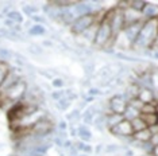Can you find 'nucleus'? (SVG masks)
Wrapping results in <instances>:
<instances>
[{
	"instance_id": "6ab92c4d",
	"label": "nucleus",
	"mask_w": 158,
	"mask_h": 156,
	"mask_svg": "<svg viewBox=\"0 0 158 156\" xmlns=\"http://www.w3.org/2000/svg\"><path fill=\"white\" fill-rule=\"evenodd\" d=\"M45 33H46V30L42 24H34V26L28 30V34L33 35V37H39V35H44Z\"/></svg>"
},
{
	"instance_id": "aec40b11",
	"label": "nucleus",
	"mask_w": 158,
	"mask_h": 156,
	"mask_svg": "<svg viewBox=\"0 0 158 156\" xmlns=\"http://www.w3.org/2000/svg\"><path fill=\"white\" fill-rule=\"evenodd\" d=\"M56 106H57V109H58V111L64 112V111H66V109L70 106V100L65 96V97H62L61 100H58L56 102Z\"/></svg>"
},
{
	"instance_id": "1a4fd4ad",
	"label": "nucleus",
	"mask_w": 158,
	"mask_h": 156,
	"mask_svg": "<svg viewBox=\"0 0 158 156\" xmlns=\"http://www.w3.org/2000/svg\"><path fill=\"white\" fill-rule=\"evenodd\" d=\"M131 137H132V140L139 141V143H149V141L152 140L153 135H152V132L149 131V128H145V129L139 131V132L132 133Z\"/></svg>"
},
{
	"instance_id": "bb28decb",
	"label": "nucleus",
	"mask_w": 158,
	"mask_h": 156,
	"mask_svg": "<svg viewBox=\"0 0 158 156\" xmlns=\"http://www.w3.org/2000/svg\"><path fill=\"white\" fill-rule=\"evenodd\" d=\"M53 86L54 88H62L64 86V80H61V78H53Z\"/></svg>"
},
{
	"instance_id": "dca6fc26",
	"label": "nucleus",
	"mask_w": 158,
	"mask_h": 156,
	"mask_svg": "<svg viewBox=\"0 0 158 156\" xmlns=\"http://www.w3.org/2000/svg\"><path fill=\"white\" fill-rule=\"evenodd\" d=\"M77 135L80 136L81 141H89L92 139L91 131H89L85 125H80V127H78V128H77Z\"/></svg>"
},
{
	"instance_id": "e433bc0d",
	"label": "nucleus",
	"mask_w": 158,
	"mask_h": 156,
	"mask_svg": "<svg viewBox=\"0 0 158 156\" xmlns=\"http://www.w3.org/2000/svg\"><path fill=\"white\" fill-rule=\"evenodd\" d=\"M82 152H92V147H91V145H88V144H85Z\"/></svg>"
},
{
	"instance_id": "a211bd4d",
	"label": "nucleus",
	"mask_w": 158,
	"mask_h": 156,
	"mask_svg": "<svg viewBox=\"0 0 158 156\" xmlns=\"http://www.w3.org/2000/svg\"><path fill=\"white\" fill-rule=\"evenodd\" d=\"M147 3L146 2H142V0H131V2H128V7H130L131 10H134V11L142 14L143 8L146 7Z\"/></svg>"
},
{
	"instance_id": "4468645a",
	"label": "nucleus",
	"mask_w": 158,
	"mask_h": 156,
	"mask_svg": "<svg viewBox=\"0 0 158 156\" xmlns=\"http://www.w3.org/2000/svg\"><path fill=\"white\" fill-rule=\"evenodd\" d=\"M143 120V123L146 124V127H153L158 124V113H150V115H141L139 116Z\"/></svg>"
},
{
	"instance_id": "5701e85b",
	"label": "nucleus",
	"mask_w": 158,
	"mask_h": 156,
	"mask_svg": "<svg viewBox=\"0 0 158 156\" xmlns=\"http://www.w3.org/2000/svg\"><path fill=\"white\" fill-rule=\"evenodd\" d=\"M23 12L26 14L27 16H30V18H31V16H34L35 14L38 12V8H37V7H35V6L27 4V6H24V7H23Z\"/></svg>"
},
{
	"instance_id": "4be33fe9",
	"label": "nucleus",
	"mask_w": 158,
	"mask_h": 156,
	"mask_svg": "<svg viewBox=\"0 0 158 156\" xmlns=\"http://www.w3.org/2000/svg\"><path fill=\"white\" fill-rule=\"evenodd\" d=\"M8 72H10L8 65H7L6 62H2V61H0V85H2L3 80L6 78V76H7V73H8Z\"/></svg>"
},
{
	"instance_id": "4c0bfd02",
	"label": "nucleus",
	"mask_w": 158,
	"mask_h": 156,
	"mask_svg": "<svg viewBox=\"0 0 158 156\" xmlns=\"http://www.w3.org/2000/svg\"><path fill=\"white\" fill-rule=\"evenodd\" d=\"M102 145H98V147H96V152H100V151H102Z\"/></svg>"
},
{
	"instance_id": "20e7f679",
	"label": "nucleus",
	"mask_w": 158,
	"mask_h": 156,
	"mask_svg": "<svg viewBox=\"0 0 158 156\" xmlns=\"http://www.w3.org/2000/svg\"><path fill=\"white\" fill-rule=\"evenodd\" d=\"M95 22H98V16H96V14H89V15H84V16L77 18V19L70 24L72 33L76 34V35H81Z\"/></svg>"
},
{
	"instance_id": "393cba45",
	"label": "nucleus",
	"mask_w": 158,
	"mask_h": 156,
	"mask_svg": "<svg viewBox=\"0 0 158 156\" xmlns=\"http://www.w3.org/2000/svg\"><path fill=\"white\" fill-rule=\"evenodd\" d=\"M120 151V145H116V144H108L106 147V154H111L112 155L114 152H118Z\"/></svg>"
},
{
	"instance_id": "f257e3e1",
	"label": "nucleus",
	"mask_w": 158,
	"mask_h": 156,
	"mask_svg": "<svg viewBox=\"0 0 158 156\" xmlns=\"http://www.w3.org/2000/svg\"><path fill=\"white\" fill-rule=\"evenodd\" d=\"M158 35V20L157 19H150L143 22L141 31L138 34L135 43L132 47L135 49H150L152 50V46L154 43Z\"/></svg>"
},
{
	"instance_id": "473e14b6",
	"label": "nucleus",
	"mask_w": 158,
	"mask_h": 156,
	"mask_svg": "<svg viewBox=\"0 0 158 156\" xmlns=\"http://www.w3.org/2000/svg\"><path fill=\"white\" fill-rule=\"evenodd\" d=\"M100 93H102V92H100L99 89H95V88L89 90V94H91V97H93V96H96V94H100Z\"/></svg>"
},
{
	"instance_id": "f3484780",
	"label": "nucleus",
	"mask_w": 158,
	"mask_h": 156,
	"mask_svg": "<svg viewBox=\"0 0 158 156\" xmlns=\"http://www.w3.org/2000/svg\"><path fill=\"white\" fill-rule=\"evenodd\" d=\"M130 124H131V128H132V132H134V133L135 132H139V131H142V129H145V128H147L146 124L143 123V120L141 119V117H136V119L131 120Z\"/></svg>"
},
{
	"instance_id": "c756f323",
	"label": "nucleus",
	"mask_w": 158,
	"mask_h": 156,
	"mask_svg": "<svg viewBox=\"0 0 158 156\" xmlns=\"http://www.w3.org/2000/svg\"><path fill=\"white\" fill-rule=\"evenodd\" d=\"M31 19H33L34 22H38V24H39V23H44V22H45V19H44V18H41V16H37V15L31 16Z\"/></svg>"
},
{
	"instance_id": "7c9ffc66",
	"label": "nucleus",
	"mask_w": 158,
	"mask_h": 156,
	"mask_svg": "<svg viewBox=\"0 0 158 156\" xmlns=\"http://www.w3.org/2000/svg\"><path fill=\"white\" fill-rule=\"evenodd\" d=\"M64 141H65V140H62V139H61V137H58V136H57L56 139H54V143L58 145V147H62V145H64Z\"/></svg>"
},
{
	"instance_id": "39448f33",
	"label": "nucleus",
	"mask_w": 158,
	"mask_h": 156,
	"mask_svg": "<svg viewBox=\"0 0 158 156\" xmlns=\"http://www.w3.org/2000/svg\"><path fill=\"white\" fill-rule=\"evenodd\" d=\"M128 102L127 100L124 98V96H120V94H115L110 98L108 101V111L111 113H115V115H120L123 116V113L127 108Z\"/></svg>"
},
{
	"instance_id": "2f4dec72",
	"label": "nucleus",
	"mask_w": 158,
	"mask_h": 156,
	"mask_svg": "<svg viewBox=\"0 0 158 156\" xmlns=\"http://www.w3.org/2000/svg\"><path fill=\"white\" fill-rule=\"evenodd\" d=\"M58 128H60L61 131H66V128H68L66 123H65V121H60V124H58Z\"/></svg>"
},
{
	"instance_id": "412c9836",
	"label": "nucleus",
	"mask_w": 158,
	"mask_h": 156,
	"mask_svg": "<svg viewBox=\"0 0 158 156\" xmlns=\"http://www.w3.org/2000/svg\"><path fill=\"white\" fill-rule=\"evenodd\" d=\"M7 19L12 20V22L16 23V24H20L22 23V20H23V16L20 15L19 11H10L8 14H7Z\"/></svg>"
},
{
	"instance_id": "6e6552de",
	"label": "nucleus",
	"mask_w": 158,
	"mask_h": 156,
	"mask_svg": "<svg viewBox=\"0 0 158 156\" xmlns=\"http://www.w3.org/2000/svg\"><path fill=\"white\" fill-rule=\"evenodd\" d=\"M136 98H138L142 104H153V102L156 101V94H154V90H152V89L141 88Z\"/></svg>"
},
{
	"instance_id": "2eb2a0df",
	"label": "nucleus",
	"mask_w": 158,
	"mask_h": 156,
	"mask_svg": "<svg viewBox=\"0 0 158 156\" xmlns=\"http://www.w3.org/2000/svg\"><path fill=\"white\" fill-rule=\"evenodd\" d=\"M139 116H141L139 111H136L135 108H132V106H130V105H127V108H126V111L123 113V119L127 120V121H131V120H134Z\"/></svg>"
},
{
	"instance_id": "a878e982",
	"label": "nucleus",
	"mask_w": 158,
	"mask_h": 156,
	"mask_svg": "<svg viewBox=\"0 0 158 156\" xmlns=\"http://www.w3.org/2000/svg\"><path fill=\"white\" fill-rule=\"evenodd\" d=\"M52 97H53V100H54V101H58L62 97H65V92H64V90H54L52 93Z\"/></svg>"
},
{
	"instance_id": "f704fd0d",
	"label": "nucleus",
	"mask_w": 158,
	"mask_h": 156,
	"mask_svg": "<svg viewBox=\"0 0 158 156\" xmlns=\"http://www.w3.org/2000/svg\"><path fill=\"white\" fill-rule=\"evenodd\" d=\"M152 155H153V156H158V145H154V147H153Z\"/></svg>"
},
{
	"instance_id": "ddd939ff",
	"label": "nucleus",
	"mask_w": 158,
	"mask_h": 156,
	"mask_svg": "<svg viewBox=\"0 0 158 156\" xmlns=\"http://www.w3.org/2000/svg\"><path fill=\"white\" fill-rule=\"evenodd\" d=\"M98 108H96L95 105L89 106L87 108V111H85L84 116H82V119H84V123L85 124H93V120H95V117L98 116Z\"/></svg>"
},
{
	"instance_id": "b1692460",
	"label": "nucleus",
	"mask_w": 158,
	"mask_h": 156,
	"mask_svg": "<svg viewBox=\"0 0 158 156\" xmlns=\"http://www.w3.org/2000/svg\"><path fill=\"white\" fill-rule=\"evenodd\" d=\"M78 116H80V109H73L66 115V120L68 121H74V120L78 119Z\"/></svg>"
},
{
	"instance_id": "9b49d317",
	"label": "nucleus",
	"mask_w": 158,
	"mask_h": 156,
	"mask_svg": "<svg viewBox=\"0 0 158 156\" xmlns=\"http://www.w3.org/2000/svg\"><path fill=\"white\" fill-rule=\"evenodd\" d=\"M142 16H145L146 20L157 19L158 18V6H154V4L147 3L146 7L143 8V11H142Z\"/></svg>"
},
{
	"instance_id": "c85d7f7f",
	"label": "nucleus",
	"mask_w": 158,
	"mask_h": 156,
	"mask_svg": "<svg viewBox=\"0 0 158 156\" xmlns=\"http://www.w3.org/2000/svg\"><path fill=\"white\" fill-rule=\"evenodd\" d=\"M150 143H152V145L154 147V145H158V133L157 135H153L152 140H150Z\"/></svg>"
},
{
	"instance_id": "9d476101",
	"label": "nucleus",
	"mask_w": 158,
	"mask_h": 156,
	"mask_svg": "<svg viewBox=\"0 0 158 156\" xmlns=\"http://www.w3.org/2000/svg\"><path fill=\"white\" fill-rule=\"evenodd\" d=\"M122 120H123V116L120 115H115V113H111V112L106 113V127L108 129L115 128Z\"/></svg>"
},
{
	"instance_id": "72a5a7b5",
	"label": "nucleus",
	"mask_w": 158,
	"mask_h": 156,
	"mask_svg": "<svg viewBox=\"0 0 158 156\" xmlns=\"http://www.w3.org/2000/svg\"><path fill=\"white\" fill-rule=\"evenodd\" d=\"M64 147H65V148H69V150H70V148H73V144H72L70 140H65V141H64Z\"/></svg>"
},
{
	"instance_id": "c9c22d12",
	"label": "nucleus",
	"mask_w": 158,
	"mask_h": 156,
	"mask_svg": "<svg viewBox=\"0 0 158 156\" xmlns=\"http://www.w3.org/2000/svg\"><path fill=\"white\" fill-rule=\"evenodd\" d=\"M158 50V35H157V38H156V41H154V43H153V46H152V50Z\"/></svg>"
},
{
	"instance_id": "f8f14e48",
	"label": "nucleus",
	"mask_w": 158,
	"mask_h": 156,
	"mask_svg": "<svg viewBox=\"0 0 158 156\" xmlns=\"http://www.w3.org/2000/svg\"><path fill=\"white\" fill-rule=\"evenodd\" d=\"M98 27H99V22H95L91 27L88 28V30H85L84 33L81 34L82 37L87 39V41H89V43H93V41H95L96 33H98Z\"/></svg>"
},
{
	"instance_id": "0eeeda50",
	"label": "nucleus",
	"mask_w": 158,
	"mask_h": 156,
	"mask_svg": "<svg viewBox=\"0 0 158 156\" xmlns=\"http://www.w3.org/2000/svg\"><path fill=\"white\" fill-rule=\"evenodd\" d=\"M70 11L73 12V15L76 16V18H80V16H84V15L93 14L92 6L88 4V3H82V2H76L73 6L70 7Z\"/></svg>"
},
{
	"instance_id": "7ed1b4c3",
	"label": "nucleus",
	"mask_w": 158,
	"mask_h": 156,
	"mask_svg": "<svg viewBox=\"0 0 158 156\" xmlns=\"http://www.w3.org/2000/svg\"><path fill=\"white\" fill-rule=\"evenodd\" d=\"M112 31H111L110 23L107 22V19L103 16V19L99 22V27H98V33H96L95 41H93V45L99 49H104V46L108 43V41L112 38Z\"/></svg>"
},
{
	"instance_id": "cd10ccee",
	"label": "nucleus",
	"mask_w": 158,
	"mask_h": 156,
	"mask_svg": "<svg viewBox=\"0 0 158 156\" xmlns=\"http://www.w3.org/2000/svg\"><path fill=\"white\" fill-rule=\"evenodd\" d=\"M149 131L152 132V135H157L158 133V124H156V125H153V127H149Z\"/></svg>"
},
{
	"instance_id": "f03ea898",
	"label": "nucleus",
	"mask_w": 158,
	"mask_h": 156,
	"mask_svg": "<svg viewBox=\"0 0 158 156\" xmlns=\"http://www.w3.org/2000/svg\"><path fill=\"white\" fill-rule=\"evenodd\" d=\"M104 18H106L107 22L110 23V27H111V31H112L114 37L120 34L122 31H123V28L126 27L123 10H120V8L111 10V11L107 12V15H104Z\"/></svg>"
},
{
	"instance_id": "423d86ee",
	"label": "nucleus",
	"mask_w": 158,
	"mask_h": 156,
	"mask_svg": "<svg viewBox=\"0 0 158 156\" xmlns=\"http://www.w3.org/2000/svg\"><path fill=\"white\" fill-rule=\"evenodd\" d=\"M111 133L115 135V136H120V137H131L132 136V128H131V124L130 121H127V120H122V121L118 124L115 128L110 129Z\"/></svg>"
}]
</instances>
